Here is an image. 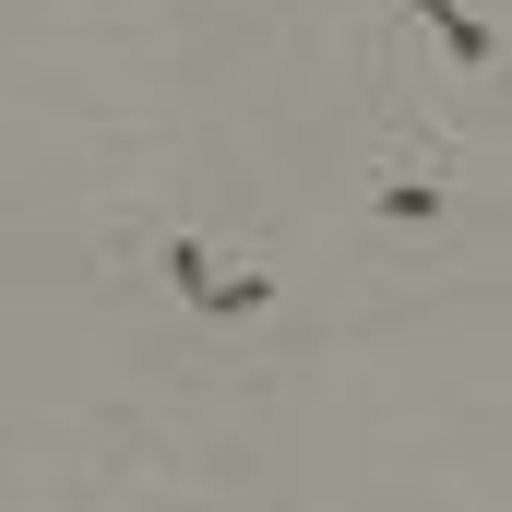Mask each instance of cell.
Instances as JSON below:
<instances>
[{
    "label": "cell",
    "mask_w": 512,
    "mask_h": 512,
    "mask_svg": "<svg viewBox=\"0 0 512 512\" xmlns=\"http://www.w3.org/2000/svg\"><path fill=\"white\" fill-rule=\"evenodd\" d=\"M96 274H108V286H155V298H167L191 334H251L262 310L286 298L262 251H251V262H239V251H215L203 227L155 215L143 191H120V203H108V227H96Z\"/></svg>",
    "instance_id": "1"
},
{
    "label": "cell",
    "mask_w": 512,
    "mask_h": 512,
    "mask_svg": "<svg viewBox=\"0 0 512 512\" xmlns=\"http://www.w3.org/2000/svg\"><path fill=\"white\" fill-rule=\"evenodd\" d=\"M453 215H465V143L405 108L382 131V155L358 167V227H382V239H453Z\"/></svg>",
    "instance_id": "2"
},
{
    "label": "cell",
    "mask_w": 512,
    "mask_h": 512,
    "mask_svg": "<svg viewBox=\"0 0 512 512\" xmlns=\"http://www.w3.org/2000/svg\"><path fill=\"white\" fill-rule=\"evenodd\" d=\"M393 60L405 72H429V84H489L501 72V24H489V0H393Z\"/></svg>",
    "instance_id": "3"
}]
</instances>
